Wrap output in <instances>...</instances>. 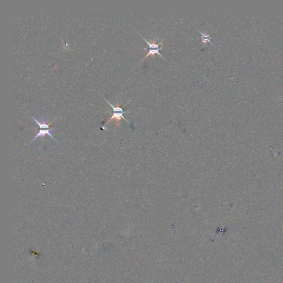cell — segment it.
<instances>
[{"instance_id": "cell-5", "label": "cell", "mask_w": 283, "mask_h": 283, "mask_svg": "<svg viewBox=\"0 0 283 283\" xmlns=\"http://www.w3.org/2000/svg\"><path fill=\"white\" fill-rule=\"evenodd\" d=\"M30 116L32 117L33 120L38 124L40 128H49V126L46 124V122H48V120L46 119H44L42 121L39 122L35 118H34L33 116H32L31 115H30Z\"/></svg>"}, {"instance_id": "cell-2", "label": "cell", "mask_w": 283, "mask_h": 283, "mask_svg": "<svg viewBox=\"0 0 283 283\" xmlns=\"http://www.w3.org/2000/svg\"><path fill=\"white\" fill-rule=\"evenodd\" d=\"M55 129H56V128H54V129H52V130H40L39 132H38V133L35 136V137L32 140L31 142V143L33 141H34L36 138L39 137H44V136L46 135H49L50 137H51L52 138H53V139H54L55 141L57 142V143H58V141H57V140L55 139V138H54L53 136L51 135V133H50L51 132H52V131H54V130H55Z\"/></svg>"}, {"instance_id": "cell-1", "label": "cell", "mask_w": 283, "mask_h": 283, "mask_svg": "<svg viewBox=\"0 0 283 283\" xmlns=\"http://www.w3.org/2000/svg\"><path fill=\"white\" fill-rule=\"evenodd\" d=\"M141 37L143 39L145 40L146 42L147 43V44H148L149 46V52L147 54V55H145V57L143 58V59L141 60V61L144 60V59H145L146 58H147V57L149 56V55H152L153 58H155L156 54H159L160 57H162L163 59H164V60L166 61V60L163 58V56H162L159 52V50L162 49V48H163V47H159L160 45H163V43H162V42H160L158 44H156V39H153L152 42L150 43L147 40H146L145 38H144L142 35H141Z\"/></svg>"}, {"instance_id": "cell-3", "label": "cell", "mask_w": 283, "mask_h": 283, "mask_svg": "<svg viewBox=\"0 0 283 283\" xmlns=\"http://www.w3.org/2000/svg\"><path fill=\"white\" fill-rule=\"evenodd\" d=\"M129 112H124H124H113L112 116L110 118V120L107 122V123H109L110 121L112 120L113 119H115L117 122H119L121 120V118H123L124 120L128 121L123 116V114H124V113H129Z\"/></svg>"}, {"instance_id": "cell-4", "label": "cell", "mask_w": 283, "mask_h": 283, "mask_svg": "<svg viewBox=\"0 0 283 283\" xmlns=\"http://www.w3.org/2000/svg\"><path fill=\"white\" fill-rule=\"evenodd\" d=\"M198 32L200 33L201 34V43H204V44H206L207 43H210L212 45H213L212 43L211 42V39H212V37L210 36V34H207V33L206 32L205 33H202L200 31H198Z\"/></svg>"}]
</instances>
